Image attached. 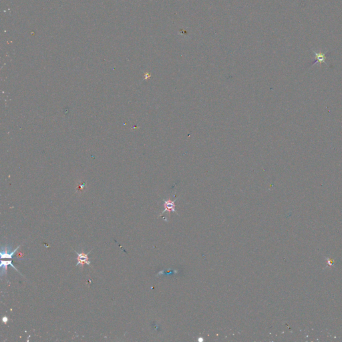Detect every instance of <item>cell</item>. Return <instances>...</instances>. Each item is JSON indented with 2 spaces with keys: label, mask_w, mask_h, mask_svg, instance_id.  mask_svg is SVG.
I'll return each instance as SVG.
<instances>
[{
  "label": "cell",
  "mask_w": 342,
  "mask_h": 342,
  "mask_svg": "<svg viewBox=\"0 0 342 342\" xmlns=\"http://www.w3.org/2000/svg\"><path fill=\"white\" fill-rule=\"evenodd\" d=\"M91 251L88 252V253H78L77 251H75V253L78 255V263L76 264V266H78V265H80V264H81L82 266L84 265V264H87L88 265H90V261H88V254L90 253Z\"/></svg>",
  "instance_id": "obj_1"
},
{
  "label": "cell",
  "mask_w": 342,
  "mask_h": 342,
  "mask_svg": "<svg viewBox=\"0 0 342 342\" xmlns=\"http://www.w3.org/2000/svg\"><path fill=\"white\" fill-rule=\"evenodd\" d=\"M20 248V246H18V247H17L14 251L11 252L10 251V247H3L2 246V250H1V259H11L13 258V256H14V255L15 254V253L18 251V249Z\"/></svg>",
  "instance_id": "obj_2"
},
{
  "label": "cell",
  "mask_w": 342,
  "mask_h": 342,
  "mask_svg": "<svg viewBox=\"0 0 342 342\" xmlns=\"http://www.w3.org/2000/svg\"><path fill=\"white\" fill-rule=\"evenodd\" d=\"M175 201H172L171 200H168V201H164V210L162 211V214H163L164 213H165L166 211H172V212H175V213H176L175 208Z\"/></svg>",
  "instance_id": "obj_3"
},
{
  "label": "cell",
  "mask_w": 342,
  "mask_h": 342,
  "mask_svg": "<svg viewBox=\"0 0 342 342\" xmlns=\"http://www.w3.org/2000/svg\"><path fill=\"white\" fill-rule=\"evenodd\" d=\"M11 262H12L11 261H1V263H0V267H1V269H2V273H1L2 276H3L4 275H6L8 265H11L13 268H14V269H16V271H18V269H17L16 268L14 267V265H13Z\"/></svg>",
  "instance_id": "obj_4"
},
{
  "label": "cell",
  "mask_w": 342,
  "mask_h": 342,
  "mask_svg": "<svg viewBox=\"0 0 342 342\" xmlns=\"http://www.w3.org/2000/svg\"><path fill=\"white\" fill-rule=\"evenodd\" d=\"M315 55L316 56V59H317V62H319L320 63L324 62L325 60H326V55L322 54V53H319V54L315 53Z\"/></svg>",
  "instance_id": "obj_5"
},
{
  "label": "cell",
  "mask_w": 342,
  "mask_h": 342,
  "mask_svg": "<svg viewBox=\"0 0 342 342\" xmlns=\"http://www.w3.org/2000/svg\"><path fill=\"white\" fill-rule=\"evenodd\" d=\"M2 321L4 323H7V322H8V318L6 317V316H5V317H3V319H2Z\"/></svg>",
  "instance_id": "obj_6"
}]
</instances>
